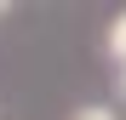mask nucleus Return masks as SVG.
Returning <instances> with one entry per match:
<instances>
[{
  "mask_svg": "<svg viewBox=\"0 0 126 120\" xmlns=\"http://www.w3.org/2000/svg\"><path fill=\"white\" fill-rule=\"evenodd\" d=\"M109 57L126 69V12H115V23H109Z\"/></svg>",
  "mask_w": 126,
  "mask_h": 120,
  "instance_id": "1",
  "label": "nucleus"
},
{
  "mask_svg": "<svg viewBox=\"0 0 126 120\" xmlns=\"http://www.w3.org/2000/svg\"><path fill=\"white\" fill-rule=\"evenodd\" d=\"M69 120H120V114H115V109H103V103H80Z\"/></svg>",
  "mask_w": 126,
  "mask_h": 120,
  "instance_id": "2",
  "label": "nucleus"
},
{
  "mask_svg": "<svg viewBox=\"0 0 126 120\" xmlns=\"http://www.w3.org/2000/svg\"><path fill=\"white\" fill-rule=\"evenodd\" d=\"M0 17H12V0H0Z\"/></svg>",
  "mask_w": 126,
  "mask_h": 120,
  "instance_id": "3",
  "label": "nucleus"
},
{
  "mask_svg": "<svg viewBox=\"0 0 126 120\" xmlns=\"http://www.w3.org/2000/svg\"><path fill=\"white\" fill-rule=\"evenodd\" d=\"M120 97H126V69H120Z\"/></svg>",
  "mask_w": 126,
  "mask_h": 120,
  "instance_id": "4",
  "label": "nucleus"
}]
</instances>
